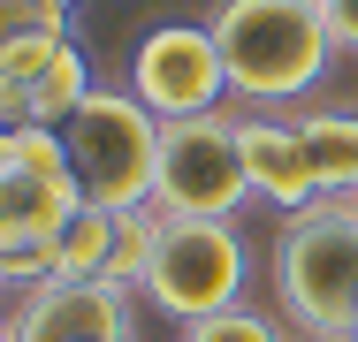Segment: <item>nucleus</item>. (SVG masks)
<instances>
[{
  "label": "nucleus",
  "instance_id": "obj_1",
  "mask_svg": "<svg viewBox=\"0 0 358 342\" xmlns=\"http://www.w3.org/2000/svg\"><path fill=\"white\" fill-rule=\"evenodd\" d=\"M275 304L305 342H351L358 327V198H313L282 213Z\"/></svg>",
  "mask_w": 358,
  "mask_h": 342
},
{
  "label": "nucleus",
  "instance_id": "obj_2",
  "mask_svg": "<svg viewBox=\"0 0 358 342\" xmlns=\"http://www.w3.org/2000/svg\"><path fill=\"white\" fill-rule=\"evenodd\" d=\"M206 31H214V46H221L229 91H244L259 107L305 99L328 76V61H336L328 15L313 0H221Z\"/></svg>",
  "mask_w": 358,
  "mask_h": 342
},
{
  "label": "nucleus",
  "instance_id": "obj_3",
  "mask_svg": "<svg viewBox=\"0 0 358 342\" xmlns=\"http://www.w3.org/2000/svg\"><path fill=\"white\" fill-rule=\"evenodd\" d=\"M62 152H69V183L84 205L130 213L152 205V175H160V114L138 91L92 84L84 107L62 122Z\"/></svg>",
  "mask_w": 358,
  "mask_h": 342
},
{
  "label": "nucleus",
  "instance_id": "obj_4",
  "mask_svg": "<svg viewBox=\"0 0 358 342\" xmlns=\"http://www.w3.org/2000/svg\"><path fill=\"white\" fill-rule=\"evenodd\" d=\"M252 281V244L236 236V221H199V213H160L152 236V267H145V297L168 320H214L229 304H244Z\"/></svg>",
  "mask_w": 358,
  "mask_h": 342
},
{
  "label": "nucleus",
  "instance_id": "obj_5",
  "mask_svg": "<svg viewBox=\"0 0 358 342\" xmlns=\"http://www.w3.org/2000/svg\"><path fill=\"white\" fill-rule=\"evenodd\" d=\"M252 198L244 175V137L229 114H183L160 122V175H152V205L160 213H199V221H229Z\"/></svg>",
  "mask_w": 358,
  "mask_h": 342
},
{
  "label": "nucleus",
  "instance_id": "obj_6",
  "mask_svg": "<svg viewBox=\"0 0 358 342\" xmlns=\"http://www.w3.org/2000/svg\"><path fill=\"white\" fill-rule=\"evenodd\" d=\"M130 91L160 122H183V114H214L221 91H229V68L206 23H152L130 54Z\"/></svg>",
  "mask_w": 358,
  "mask_h": 342
},
{
  "label": "nucleus",
  "instance_id": "obj_7",
  "mask_svg": "<svg viewBox=\"0 0 358 342\" xmlns=\"http://www.w3.org/2000/svg\"><path fill=\"white\" fill-rule=\"evenodd\" d=\"M8 342H130V297L115 281H38L15 297Z\"/></svg>",
  "mask_w": 358,
  "mask_h": 342
},
{
  "label": "nucleus",
  "instance_id": "obj_8",
  "mask_svg": "<svg viewBox=\"0 0 358 342\" xmlns=\"http://www.w3.org/2000/svg\"><path fill=\"white\" fill-rule=\"evenodd\" d=\"M236 137H244V175H252V198H267L275 213H297V205L328 198V191H320V175H313V152H305L297 122H282V114H244V122H236Z\"/></svg>",
  "mask_w": 358,
  "mask_h": 342
},
{
  "label": "nucleus",
  "instance_id": "obj_9",
  "mask_svg": "<svg viewBox=\"0 0 358 342\" xmlns=\"http://www.w3.org/2000/svg\"><path fill=\"white\" fill-rule=\"evenodd\" d=\"M297 137L313 152V175L328 198H358V114L343 107H305L297 114Z\"/></svg>",
  "mask_w": 358,
  "mask_h": 342
},
{
  "label": "nucleus",
  "instance_id": "obj_10",
  "mask_svg": "<svg viewBox=\"0 0 358 342\" xmlns=\"http://www.w3.org/2000/svg\"><path fill=\"white\" fill-rule=\"evenodd\" d=\"M107 251H115V213L107 205H76L69 221H62V236L46 244L54 281H99L107 274Z\"/></svg>",
  "mask_w": 358,
  "mask_h": 342
},
{
  "label": "nucleus",
  "instance_id": "obj_11",
  "mask_svg": "<svg viewBox=\"0 0 358 342\" xmlns=\"http://www.w3.org/2000/svg\"><path fill=\"white\" fill-rule=\"evenodd\" d=\"M84 91H92V61L76 54V46H62L54 61L38 68L31 84H23V99H31V122H46V130H62L76 107H84Z\"/></svg>",
  "mask_w": 358,
  "mask_h": 342
},
{
  "label": "nucleus",
  "instance_id": "obj_12",
  "mask_svg": "<svg viewBox=\"0 0 358 342\" xmlns=\"http://www.w3.org/2000/svg\"><path fill=\"white\" fill-rule=\"evenodd\" d=\"M152 236H160V205H130V213H115V251H107V274H99V281H115L122 297H130V289H145Z\"/></svg>",
  "mask_w": 358,
  "mask_h": 342
},
{
  "label": "nucleus",
  "instance_id": "obj_13",
  "mask_svg": "<svg viewBox=\"0 0 358 342\" xmlns=\"http://www.w3.org/2000/svg\"><path fill=\"white\" fill-rule=\"evenodd\" d=\"M183 342H289L282 320H267V312H252V304H229L214 320H191Z\"/></svg>",
  "mask_w": 358,
  "mask_h": 342
},
{
  "label": "nucleus",
  "instance_id": "obj_14",
  "mask_svg": "<svg viewBox=\"0 0 358 342\" xmlns=\"http://www.w3.org/2000/svg\"><path fill=\"white\" fill-rule=\"evenodd\" d=\"M62 23H69V15L46 8V0H0V54L23 46V38H38V31H62Z\"/></svg>",
  "mask_w": 358,
  "mask_h": 342
},
{
  "label": "nucleus",
  "instance_id": "obj_15",
  "mask_svg": "<svg viewBox=\"0 0 358 342\" xmlns=\"http://www.w3.org/2000/svg\"><path fill=\"white\" fill-rule=\"evenodd\" d=\"M62 46H69V23H62V31H38V38H23V46H8V54H0V76H8L15 91H23V84H31L38 68L62 54Z\"/></svg>",
  "mask_w": 358,
  "mask_h": 342
},
{
  "label": "nucleus",
  "instance_id": "obj_16",
  "mask_svg": "<svg viewBox=\"0 0 358 342\" xmlns=\"http://www.w3.org/2000/svg\"><path fill=\"white\" fill-rule=\"evenodd\" d=\"M320 15H328V38H336V54H358V0H328Z\"/></svg>",
  "mask_w": 358,
  "mask_h": 342
},
{
  "label": "nucleus",
  "instance_id": "obj_17",
  "mask_svg": "<svg viewBox=\"0 0 358 342\" xmlns=\"http://www.w3.org/2000/svg\"><path fill=\"white\" fill-rule=\"evenodd\" d=\"M23 122H31V99H23V91L0 76V137H8V130H23Z\"/></svg>",
  "mask_w": 358,
  "mask_h": 342
},
{
  "label": "nucleus",
  "instance_id": "obj_18",
  "mask_svg": "<svg viewBox=\"0 0 358 342\" xmlns=\"http://www.w3.org/2000/svg\"><path fill=\"white\" fill-rule=\"evenodd\" d=\"M46 8H62V15H69V8H76V0H46Z\"/></svg>",
  "mask_w": 358,
  "mask_h": 342
},
{
  "label": "nucleus",
  "instance_id": "obj_19",
  "mask_svg": "<svg viewBox=\"0 0 358 342\" xmlns=\"http://www.w3.org/2000/svg\"><path fill=\"white\" fill-rule=\"evenodd\" d=\"M0 342H8V320H0Z\"/></svg>",
  "mask_w": 358,
  "mask_h": 342
},
{
  "label": "nucleus",
  "instance_id": "obj_20",
  "mask_svg": "<svg viewBox=\"0 0 358 342\" xmlns=\"http://www.w3.org/2000/svg\"><path fill=\"white\" fill-rule=\"evenodd\" d=\"M313 8H328V0H313Z\"/></svg>",
  "mask_w": 358,
  "mask_h": 342
},
{
  "label": "nucleus",
  "instance_id": "obj_21",
  "mask_svg": "<svg viewBox=\"0 0 358 342\" xmlns=\"http://www.w3.org/2000/svg\"><path fill=\"white\" fill-rule=\"evenodd\" d=\"M351 342H358V327H351Z\"/></svg>",
  "mask_w": 358,
  "mask_h": 342
}]
</instances>
